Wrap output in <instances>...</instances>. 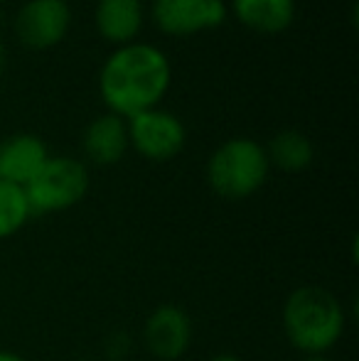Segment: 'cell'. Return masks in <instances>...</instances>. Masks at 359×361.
Instances as JSON below:
<instances>
[{
	"label": "cell",
	"instance_id": "cell-1",
	"mask_svg": "<svg viewBox=\"0 0 359 361\" xmlns=\"http://www.w3.org/2000/svg\"><path fill=\"white\" fill-rule=\"evenodd\" d=\"M173 69L163 49L155 44L130 42L121 44L104 62L99 74V91L109 114L123 121L158 109L170 89Z\"/></svg>",
	"mask_w": 359,
	"mask_h": 361
},
{
	"label": "cell",
	"instance_id": "cell-2",
	"mask_svg": "<svg viewBox=\"0 0 359 361\" xmlns=\"http://www.w3.org/2000/svg\"><path fill=\"white\" fill-rule=\"evenodd\" d=\"M283 329L293 347L312 357L337 344L345 329V312L327 290L305 286L286 300Z\"/></svg>",
	"mask_w": 359,
	"mask_h": 361
},
{
	"label": "cell",
	"instance_id": "cell-3",
	"mask_svg": "<svg viewBox=\"0 0 359 361\" xmlns=\"http://www.w3.org/2000/svg\"><path fill=\"white\" fill-rule=\"evenodd\" d=\"M269 167L266 147L251 138H231L212 152L207 162V180L224 200H244L264 185Z\"/></svg>",
	"mask_w": 359,
	"mask_h": 361
},
{
	"label": "cell",
	"instance_id": "cell-4",
	"mask_svg": "<svg viewBox=\"0 0 359 361\" xmlns=\"http://www.w3.org/2000/svg\"><path fill=\"white\" fill-rule=\"evenodd\" d=\"M23 190L32 214L62 212L84 200L89 190V172L74 157H47Z\"/></svg>",
	"mask_w": 359,
	"mask_h": 361
},
{
	"label": "cell",
	"instance_id": "cell-5",
	"mask_svg": "<svg viewBox=\"0 0 359 361\" xmlns=\"http://www.w3.org/2000/svg\"><path fill=\"white\" fill-rule=\"evenodd\" d=\"M126 126H128V145H133L148 160H170L185 147V126L170 111H143V114L126 121Z\"/></svg>",
	"mask_w": 359,
	"mask_h": 361
},
{
	"label": "cell",
	"instance_id": "cell-6",
	"mask_svg": "<svg viewBox=\"0 0 359 361\" xmlns=\"http://www.w3.org/2000/svg\"><path fill=\"white\" fill-rule=\"evenodd\" d=\"M72 10L67 0H25L15 18V32L30 49H49L69 32Z\"/></svg>",
	"mask_w": 359,
	"mask_h": 361
},
{
	"label": "cell",
	"instance_id": "cell-7",
	"mask_svg": "<svg viewBox=\"0 0 359 361\" xmlns=\"http://www.w3.org/2000/svg\"><path fill=\"white\" fill-rule=\"evenodd\" d=\"M153 20L165 35L190 37L219 27L226 20V5L221 0H155Z\"/></svg>",
	"mask_w": 359,
	"mask_h": 361
},
{
	"label": "cell",
	"instance_id": "cell-8",
	"mask_svg": "<svg viewBox=\"0 0 359 361\" xmlns=\"http://www.w3.org/2000/svg\"><path fill=\"white\" fill-rule=\"evenodd\" d=\"M150 354L163 361H175L187 352L192 342V322L187 312L175 305H160L148 317L143 329Z\"/></svg>",
	"mask_w": 359,
	"mask_h": 361
},
{
	"label": "cell",
	"instance_id": "cell-9",
	"mask_svg": "<svg viewBox=\"0 0 359 361\" xmlns=\"http://www.w3.org/2000/svg\"><path fill=\"white\" fill-rule=\"evenodd\" d=\"M49 157L47 145L37 135L20 133L0 143V180L25 187Z\"/></svg>",
	"mask_w": 359,
	"mask_h": 361
},
{
	"label": "cell",
	"instance_id": "cell-10",
	"mask_svg": "<svg viewBox=\"0 0 359 361\" xmlns=\"http://www.w3.org/2000/svg\"><path fill=\"white\" fill-rule=\"evenodd\" d=\"M94 20L104 39L118 47L130 44L143 27V0H99Z\"/></svg>",
	"mask_w": 359,
	"mask_h": 361
},
{
	"label": "cell",
	"instance_id": "cell-11",
	"mask_svg": "<svg viewBox=\"0 0 359 361\" xmlns=\"http://www.w3.org/2000/svg\"><path fill=\"white\" fill-rule=\"evenodd\" d=\"M84 152L96 165H114L128 147V126L121 116L101 114L84 130Z\"/></svg>",
	"mask_w": 359,
	"mask_h": 361
},
{
	"label": "cell",
	"instance_id": "cell-12",
	"mask_svg": "<svg viewBox=\"0 0 359 361\" xmlns=\"http://www.w3.org/2000/svg\"><path fill=\"white\" fill-rule=\"evenodd\" d=\"M231 10L241 25L259 35H278L291 27L296 0H231Z\"/></svg>",
	"mask_w": 359,
	"mask_h": 361
},
{
	"label": "cell",
	"instance_id": "cell-13",
	"mask_svg": "<svg viewBox=\"0 0 359 361\" xmlns=\"http://www.w3.org/2000/svg\"><path fill=\"white\" fill-rule=\"evenodd\" d=\"M312 143L308 140V135H303L300 130H281L278 135H273V140L266 147V157L269 165L281 167L283 172H300L312 162Z\"/></svg>",
	"mask_w": 359,
	"mask_h": 361
},
{
	"label": "cell",
	"instance_id": "cell-14",
	"mask_svg": "<svg viewBox=\"0 0 359 361\" xmlns=\"http://www.w3.org/2000/svg\"><path fill=\"white\" fill-rule=\"evenodd\" d=\"M30 204L25 190L13 182L0 180V238L18 233L30 219Z\"/></svg>",
	"mask_w": 359,
	"mask_h": 361
},
{
	"label": "cell",
	"instance_id": "cell-15",
	"mask_svg": "<svg viewBox=\"0 0 359 361\" xmlns=\"http://www.w3.org/2000/svg\"><path fill=\"white\" fill-rule=\"evenodd\" d=\"M5 67H8V52H5L3 42H0V79H3V74H5Z\"/></svg>",
	"mask_w": 359,
	"mask_h": 361
},
{
	"label": "cell",
	"instance_id": "cell-16",
	"mask_svg": "<svg viewBox=\"0 0 359 361\" xmlns=\"http://www.w3.org/2000/svg\"><path fill=\"white\" fill-rule=\"evenodd\" d=\"M0 361H25V359L15 352H3V349H0Z\"/></svg>",
	"mask_w": 359,
	"mask_h": 361
},
{
	"label": "cell",
	"instance_id": "cell-17",
	"mask_svg": "<svg viewBox=\"0 0 359 361\" xmlns=\"http://www.w3.org/2000/svg\"><path fill=\"white\" fill-rule=\"evenodd\" d=\"M209 361H241V359L234 357V354H217V357H212Z\"/></svg>",
	"mask_w": 359,
	"mask_h": 361
},
{
	"label": "cell",
	"instance_id": "cell-18",
	"mask_svg": "<svg viewBox=\"0 0 359 361\" xmlns=\"http://www.w3.org/2000/svg\"><path fill=\"white\" fill-rule=\"evenodd\" d=\"M305 361H330V359H325L322 354H312V357H308Z\"/></svg>",
	"mask_w": 359,
	"mask_h": 361
}]
</instances>
